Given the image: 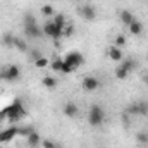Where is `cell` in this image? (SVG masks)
<instances>
[{
  "label": "cell",
  "instance_id": "cell-6",
  "mask_svg": "<svg viewBox=\"0 0 148 148\" xmlns=\"http://www.w3.org/2000/svg\"><path fill=\"white\" fill-rule=\"evenodd\" d=\"M127 114H131V115H147L148 114V102L145 100H140V102H133L131 105H127V109H126Z\"/></svg>",
  "mask_w": 148,
  "mask_h": 148
},
{
  "label": "cell",
  "instance_id": "cell-26",
  "mask_svg": "<svg viewBox=\"0 0 148 148\" xmlns=\"http://www.w3.org/2000/svg\"><path fill=\"white\" fill-rule=\"evenodd\" d=\"M76 33V28H74V24H66V28H64V38H71Z\"/></svg>",
  "mask_w": 148,
  "mask_h": 148
},
{
  "label": "cell",
  "instance_id": "cell-19",
  "mask_svg": "<svg viewBox=\"0 0 148 148\" xmlns=\"http://www.w3.org/2000/svg\"><path fill=\"white\" fill-rule=\"evenodd\" d=\"M62 66H64V57H53L50 60V69L53 73H60L62 71Z\"/></svg>",
  "mask_w": 148,
  "mask_h": 148
},
{
  "label": "cell",
  "instance_id": "cell-18",
  "mask_svg": "<svg viewBox=\"0 0 148 148\" xmlns=\"http://www.w3.org/2000/svg\"><path fill=\"white\" fill-rule=\"evenodd\" d=\"M41 84H43L47 90H55L57 84H59V81H57V77H53V76H45V77L41 79Z\"/></svg>",
  "mask_w": 148,
  "mask_h": 148
},
{
  "label": "cell",
  "instance_id": "cell-20",
  "mask_svg": "<svg viewBox=\"0 0 148 148\" xmlns=\"http://www.w3.org/2000/svg\"><path fill=\"white\" fill-rule=\"evenodd\" d=\"M121 66H122V67H124L129 74H131L134 69H136V66H138V64H136V60H134V59H126V60L122 59V60H121Z\"/></svg>",
  "mask_w": 148,
  "mask_h": 148
},
{
  "label": "cell",
  "instance_id": "cell-34",
  "mask_svg": "<svg viewBox=\"0 0 148 148\" xmlns=\"http://www.w3.org/2000/svg\"><path fill=\"white\" fill-rule=\"evenodd\" d=\"M57 148H59V147H57Z\"/></svg>",
  "mask_w": 148,
  "mask_h": 148
},
{
  "label": "cell",
  "instance_id": "cell-5",
  "mask_svg": "<svg viewBox=\"0 0 148 148\" xmlns=\"http://www.w3.org/2000/svg\"><path fill=\"white\" fill-rule=\"evenodd\" d=\"M64 62H66V64H69L74 71H76V69H79V67L84 64V57H83V53H81V52L73 50V52H69V53L64 57Z\"/></svg>",
  "mask_w": 148,
  "mask_h": 148
},
{
  "label": "cell",
  "instance_id": "cell-2",
  "mask_svg": "<svg viewBox=\"0 0 148 148\" xmlns=\"http://www.w3.org/2000/svg\"><path fill=\"white\" fill-rule=\"evenodd\" d=\"M105 122V110L100 107V105H91L90 110H88V124L93 126V127H98Z\"/></svg>",
  "mask_w": 148,
  "mask_h": 148
},
{
  "label": "cell",
  "instance_id": "cell-1",
  "mask_svg": "<svg viewBox=\"0 0 148 148\" xmlns=\"http://www.w3.org/2000/svg\"><path fill=\"white\" fill-rule=\"evenodd\" d=\"M24 115H26V109H24L23 100L16 98V100H12V103H9L7 107H3V109L0 110V121L7 119L9 122H17V121L23 119Z\"/></svg>",
  "mask_w": 148,
  "mask_h": 148
},
{
  "label": "cell",
  "instance_id": "cell-17",
  "mask_svg": "<svg viewBox=\"0 0 148 148\" xmlns=\"http://www.w3.org/2000/svg\"><path fill=\"white\" fill-rule=\"evenodd\" d=\"M26 140H28V145H29V148H38L40 145H41V141H43V140H41V136L38 134L36 131H33V133H31Z\"/></svg>",
  "mask_w": 148,
  "mask_h": 148
},
{
  "label": "cell",
  "instance_id": "cell-13",
  "mask_svg": "<svg viewBox=\"0 0 148 148\" xmlns=\"http://www.w3.org/2000/svg\"><path fill=\"white\" fill-rule=\"evenodd\" d=\"M127 29H129V35L131 36H141L143 35V24L140 21H136V19L127 26Z\"/></svg>",
  "mask_w": 148,
  "mask_h": 148
},
{
  "label": "cell",
  "instance_id": "cell-14",
  "mask_svg": "<svg viewBox=\"0 0 148 148\" xmlns=\"http://www.w3.org/2000/svg\"><path fill=\"white\" fill-rule=\"evenodd\" d=\"M119 19H121V23H122L124 26H129V24L134 21V14H133L131 10L124 9V10H121V12H119Z\"/></svg>",
  "mask_w": 148,
  "mask_h": 148
},
{
  "label": "cell",
  "instance_id": "cell-7",
  "mask_svg": "<svg viewBox=\"0 0 148 148\" xmlns=\"http://www.w3.org/2000/svg\"><path fill=\"white\" fill-rule=\"evenodd\" d=\"M81 88L86 91V93H93L100 88V79L95 77V76H84L83 81H81Z\"/></svg>",
  "mask_w": 148,
  "mask_h": 148
},
{
  "label": "cell",
  "instance_id": "cell-11",
  "mask_svg": "<svg viewBox=\"0 0 148 148\" xmlns=\"http://www.w3.org/2000/svg\"><path fill=\"white\" fill-rule=\"evenodd\" d=\"M64 115L69 117V119H76L79 115V107L74 102H66V105H64Z\"/></svg>",
  "mask_w": 148,
  "mask_h": 148
},
{
  "label": "cell",
  "instance_id": "cell-21",
  "mask_svg": "<svg viewBox=\"0 0 148 148\" xmlns=\"http://www.w3.org/2000/svg\"><path fill=\"white\" fill-rule=\"evenodd\" d=\"M114 74H115V79H119V81H124V79H127V77H129V73H127V71H126L121 64L115 67Z\"/></svg>",
  "mask_w": 148,
  "mask_h": 148
},
{
  "label": "cell",
  "instance_id": "cell-28",
  "mask_svg": "<svg viewBox=\"0 0 148 148\" xmlns=\"http://www.w3.org/2000/svg\"><path fill=\"white\" fill-rule=\"evenodd\" d=\"M28 53H29V59H31L33 62H35V60H38V59L41 57V53H40V50H36V48H33V50L29 48V52H28Z\"/></svg>",
  "mask_w": 148,
  "mask_h": 148
},
{
  "label": "cell",
  "instance_id": "cell-16",
  "mask_svg": "<svg viewBox=\"0 0 148 148\" xmlns=\"http://www.w3.org/2000/svg\"><path fill=\"white\" fill-rule=\"evenodd\" d=\"M14 35L10 33V31H5V33H2V38H0V43L5 47V48H14Z\"/></svg>",
  "mask_w": 148,
  "mask_h": 148
},
{
  "label": "cell",
  "instance_id": "cell-31",
  "mask_svg": "<svg viewBox=\"0 0 148 148\" xmlns=\"http://www.w3.org/2000/svg\"><path fill=\"white\" fill-rule=\"evenodd\" d=\"M136 140H138L140 143H148V134H145V133H138V134H136Z\"/></svg>",
  "mask_w": 148,
  "mask_h": 148
},
{
  "label": "cell",
  "instance_id": "cell-32",
  "mask_svg": "<svg viewBox=\"0 0 148 148\" xmlns=\"http://www.w3.org/2000/svg\"><path fill=\"white\" fill-rule=\"evenodd\" d=\"M143 81H145V83H148V74H145V76H143Z\"/></svg>",
  "mask_w": 148,
  "mask_h": 148
},
{
  "label": "cell",
  "instance_id": "cell-22",
  "mask_svg": "<svg viewBox=\"0 0 148 148\" xmlns=\"http://www.w3.org/2000/svg\"><path fill=\"white\" fill-rule=\"evenodd\" d=\"M52 21L55 23V26H57V28H60V29L64 31V28H66V24H67V21H66V16H64V14H55Z\"/></svg>",
  "mask_w": 148,
  "mask_h": 148
},
{
  "label": "cell",
  "instance_id": "cell-15",
  "mask_svg": "<svg viewBox=\"0 0 148 148\" xmlns=\"http://www.w3.org/2000/svg\"><path fill=\"white\" fill-rule=\"evenodd\" d=\"M14 48L19 50V52H23V53H28V52H29V45L26 43L24 38H21V36L14 38Z\"/></svg>",
  "mask_w": 148,
  "mask_h": 148
},
{
  "label": "cell",
  "instance_id": "cell-10",
  "mask_svg": "<svg viewBox=\"0 0 148 148\" xmlns=\"http://www.w3.org/2000/svg\"><path fill=\"white\" fill-rule=\"evenodd\" d=\"M17 136V127H7L0 131V145L3 143H10L14 138Z\"/></svg>",
  "mask_w": 148,
  "mask_h": 148
},
{
  "label": "cell",
  "instance_id": "cell-29",
  "mask_svg": "<svg viewBox=\"0 0 148 148\" xmlns=\"http://www.w3.org/2000/svg\"><path fill=\"white\" fill-rule=\"evenodd\" d=\"M41 147L43 148H57V143L53 140H43L41 141Z\"/></svg>",
  "mask_w": 148,
  "mask_h": 148
},
{
  "label": "cell",
  "instance_id": "cell-23",
  "mask_svg": "<svg viewBox=\"0 0 148 148\" xmlns=\"http://www.w3.org/2000/svg\"><path fill=\"white\" fill-rule=\"evenodd\" d=\"M33 64H35L36 69H47V67H50V59H47L45 55H41V57H40L38 60H35Z\"/></svg>",
  "mask_w": 148,
  "mask_h": 148
},
{
  "label": "cell",
  "instance_id": "cell-9",
  "mask_svg": "<svg viewBox=\"0 0 148 148\" xmlns=\"http://www.w3.org/2000/svg\"><path fill=\"white\" fill-rule=\"evenodd\" d=\"M24 35H26L28 38L38 40V38L43 36V29L38 26L36 23H35V24H24Z\"/></svg>",
  "mask_w": 148,
  "mask_h": 148
},
{
  "label": "cell",
  "instance_id": "cell-4",
  "mask_svg": "<svg viewBox=\"0 0 148 148\" xmlns=\"http://www.w3.org/2000/svg\"><path fill=\"white\" fill-rule=\"evenodd\" d=\"M41 29H43V35H47L48 38H52L53 41H59L60 38H64V31H62L60 28H57L53 21H47Z\"/></svg>",
  "mask_w": 148,
  "mask_h": 148
},
{
  "label": "cell",
  "instance_id": "cell-12",
  "mask_svg": "<svg viewBox=\"0 0 148 148\" xmlns=\"http://www.w3.org/2000/svg\"><path fill=\"white\" fill-rule=\"evenodd\" d=\"M107 55H109V59H110V60H114V62H121V60L124 59L122 48H119V47H115V45L109 47V50H107Z\"/></svg>",
  "mask_w": 148,
  "mask_h": 148
},
{
  "label": "cell",
  "instance_id": "cell-25",
  "mask_svg": "<svg viewBox=\"0 0 148 148\" xmlns=\"http://www.w3.org/2000/svg\"><path fill=\"white\" fill-rule=\"evenodd\" d=\"M41 14L45 16V17H53L55 16V10H53V7L52 5H41Z\"/></svg>",
  "mask_w": 148,
  "mask_h": 148
},
{
  "label": "cell",
  "instance_id": "cell-8",
  "mask_svg": "<svg viewBox=\"0 0 148 148\" xmlns=\"http://www.w3.org/2000/svg\"><path fill=\"white\" fill-rule=\"evenodd\" d=\"M79 16L83 19H86V21H95L97 19V9H95V5H91V3L81 5L79 7Z\"/></svg>",
  "mask_w": 148,
  "mask_h": 148
},
{
  "label": "cell",
  "instance_id": "cell-24",
  "mask_svg": "<svg viewBox=\"0 0 148 148\" xmlns=\"http://www.w3.org/2000/svg\"><path fill=\"white\" fill-rule=\"evenodd\" d=\"M33 131H35L33 126H21V127H17V134H19V136H26V138H28Z\"/></svg>",
  "mask_w": 148,
  "mask_h": 148
},
{
  "label": "cell",
  "instance_id": "cell-27",
  "mask_svg": "<svg viewBox=\"0 0 148 148\" xmlns=\"http://www.w3.org/2000/svg\"><path fill=\"white\" fill-rule=\"evenodd\" d=\"M126 41H127V40H126L124 35H117L115 40H114V45H115V47H119V48H122V47H126Z\"/></svg>",
  "mask_w": 148,
  "mask_h": 148
},
{
  "label": "cell",
  "instance_id": "cell-3",
  "mask_svg": "<svg viewBox=\"0 0 148 148\" xmlns=\"http://www.w3.org/2000/svg\"><path fill=\"white\" fill-rule=\"evenodd\" d=\"M0 77H2L3 81H7V83H16V81L21 79V67L16 66V64H9V66H5V67L2 69Z\"/></svg>",
  "mask_w": 148,
  "mask_h": 148
},
{
  "label": "cell",
  "instance_id": "cell-33",
  "mask_svg": "<svg viewBox=\"0 0 148 148\" xmlns=\"http://www.w3.org/2000/svg\"><path fill=\"white\" fill-rule=\"evenodd\" d=\"M0 148H2V147H0Z\"/></svg>",
  "mask_w": 148,
  "mask_h": 148
},
{
  "label": "cell",
  "instance_id": "cell-30",
  "mask_svg": "<svg viewBox=\"0 0 148 148\" xmlns=\"http://www.w3.org/2000/svg\"><path fill=\"white\" fill-rule=\"evenodd\" d=\"M36 23V19H35V16L33 14H24V24H35Z\"/></svg>",
  "mask_w": 148,
  "mask_h": 148
}]
</instances>
